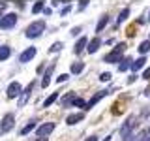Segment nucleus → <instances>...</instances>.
<instances>
[{"instance_id":"nucleus-1","label":"nucleus","mask_w":150,"mask_h":141,"mask_svg":"<svg viewBox=\"0 0 150 141\" xmlns=\"http://www.w3.org/2000/svg\"><path fill=\"white\" fill-rule=\"evenodd\" d=\"M45 30V21H34L32 25H28V28L25 30L26 38H30V40H34V38L41 36V32Z\"/></svg>"},{"instance_id":"nucleus-2","label":"nucleus","mask_w":150,"mask_h":141,"mask_svg":"<svg viewBox=\"0 0 150 141\" xmlns=\"http://www.w3.org/2000/svg\"><path fill=\"white\" fill-rule=\"evenodd\" d=\"M124 49H126V43L122 41V43H118L115 47V51H111L109 55H105V62H109V64H115V62H120L122 60V53H124Z\"/></svg>"},{"instance_id":"nucleus-3","label":"nucleus","mask_w":150,"mask_h":141,"mask_svg":"<svg viewBox=\"0 0 150 141\" xmlns=\"http://www.w3.org/2000/svg\"><path fill=\"white\" fill-rule=\"evenodd\" d=\"M17 25V13H6L4 17H0V28L2 30H9Z\"/></svg>"},{"instance_id":"nucleus-4","label":"nucleus","mask_w":150,"mask_h":141,"mask_svg":"<svg viewBox=\"0 0 150 141\" xmlns=\"http://www.w3.org/2000/svg\"><path fill=\"white\" fill-rule=\"evenodd\" d=\"M53 130H54V122H45V124H40L36 128V135L38 137H47Z\"/></svg>"},{"instance_id":"nucleus-5","label":"nucleus","mask_w":150,"mask_h":141,"mask_svg":"<svg viewBox=\"0 0 150 141\" xmlns=\"http://www.w3.org/2000/svg\"><path fill=\"white\" fill-rule=\"evenodd\" d=\"M13 124H15V117H13L11 113H8V115L2 119V124H0V132H2V134H8V132L13 128Z\"/></svg>"},{"instance_id":"nucleus-6","label":"nucleus","mask_w":150,"mask_h":141,"mask_svg":"<svg viewBox=\"0 0 150 141\" xmlns=\"http://www.w3.org/2000/svg\"><path fill=\"white\" fill-rule=\"evenodd\" d=\"M21 92H23V87H21V83H17V81H13V83H9V87H8V98H17V96H21Z\"/></svg>"},{"instance_id":"nucleus-7","label":"nucleus","mask_w":150,"mask_h":141,"mask_svg":"<svg viewBox=\"0 0 150 141\" xmlns=\"http://www.w3.org/2000/svg\"><path fill=\"white\" fill-rule=\"evenodd\" d=\"M36 53H38V51H36V47H26V49L23 51L21 55H19V62H23V64H25V62H28V60H32V58L36 56Z\"/></svg>"},{"instance_id":"nucleus-8","label":"nucleus","mask_w":150,"mask_h":141,"mask_svg":"<svg viewBox=\"0 0 150 141\" xmlns=\"http://www.w3.org/2000/svg\"><path fill=\"white\" fill-rule=\"evenodd\" d=\"M32 88H34V81L32 83H28V87L25 88V90L21 92V96H19V107H23L25 103L28 102V98H30V92H32Z\"/></svg>"},{"instance_id":"nucleus-9","label":"nucleus","mask_w":150,"mask_h":141,"mask_svg":"<svg viewBox=\"0 0 150 141\" xmlns=\"http://www.w3.org/2000/svg\"><path fill=\"white\" fill-rule=\"evenodd\" d=\"M133 126H135V117H129V119L124 122V126H122V130H120V134H122V139H124L126 135H129V134H131V130H133Z\"/></svg>"},{"instance_id":"nucleus-10","label":"nucleus","mask_w":150,"mask_h":141,"mask_svg":"<svg viewBox=\"0 0 150 141\" xmlns=\"http://www.w3.org/2000/svg\"><path fill=\"white\" fill-rule=\"evenodd\" d=\"M107 92H109V90H100V92H98V94H94V96L90 98V100L86 102V109H92V107L96 105V103L100 102V100H101L103 96H107Z\"/></svg>"},{"instance_id":"nucleus-11","label":"nucleus","mask_w":150,"mask_h":141,"mask_svg":"<svg viewBox=\"0 0 150 141\" xmlns=\"http://www.w3.org/2000/svg\"><path fill=\"white\" fill-rule=\"evenodd\" d=\"M100 45H101V40H100V38H94V40H90V41H88V45H86V51H88L90 55H94L98 49H100Z\"/></svg>"},{"instance_id":"nucleus-12","label":"nucleus","mask_w":150,"mask_h":141,"mask_svg":"<svg viewBox=\"0 0 150 141\" xmlns=\"http://www.w3.org/2000/svg\"><path fill=\"white\" fill-rule=\"evenodd\" d=\"M53 70H54V66H49V68L45 70L43 79H41V87H43V88L49 87V83H51V75H53Z\"/></svg>"},{"instance_id":"nucleus-13","label":"nucleus","mask_w":150,"mask_h":141,"mask_svg":"<svg viewBox=\"0 0 150 141\" xmlns=\"http://www.w3.org/2000/svg\"><path fill=\"white\" fill-rule=\"evenodd\" d=\"M86 45H88V40H86V36H83V38H79V40H77V43H75L73 51L79 55V53H83V49H84Z\"/></svg>"},{"instance_id":"nucleus-14","label":"nucleus","mask_w":150,"mask_h":141,"mask_svg":"<svg viewBox=\"0 0 150 141\" xmlns=\"http://www.w3.org/2000/svg\"><path fill=\"white\" fill-rule=\"evenodd\" d=\"M83 119H84L83 113H73V115H69L68 119H66V122H68V124H77V122H81Z\"/></svg>"},{"instance_id":"nucleus-15","label":"nucleus","mask_w":150,"mask_h":141,"mask_svg":"<svg viewBox=\"0 0 150 141\" xmlns=\"http://www.w3.org/2000/svg\"><path fill=\"white\" fill-rule=\"evenodd\" d=\"M144 62H146V56H141V58L133 60V62H131V70H133V72H137V70H141L144 66Z\"/></svg>"},{"instance_id":"nucleus-16","label":"nucleus","mask_w":150,"mask_h":141,"mask_svg":"<svg viewBox=\"0 0 150 141\" xmlns=\"http://www.w3.org/2000/svg\"><path fill=\"white\" fill-rule=\"evenodd\" d=\"M107 23H109V15H103L100 21H98V25H96V32H101L103 28H105Z\"/></svg>"},{"instance_id":"nucleus-17","label":"nucleus","mask_w":150,"mask_h":141,"mask_svg":"<svg viewBox=\"0 0 150 141\" xmlns=\"http://www.w3.org/2000/svg\"><path fill=\"white\" fill-rule=\"evenodd\" d=\"M9 55H11V49H9L8 45H2V47H0V60L9 58Z\"/></svg>"},{"instance_id":"nucleus-18","label":"nucleus","mask_w":150,"mask_h":141,"mask_svg":"<svg viewBox=\"0 0 150 141\" xmlns=\"http://www.w3.org/2000/svg\"><path fill=\"white\" fill-rule=\"evenodd\" d=\"M56 100H58V92H53V94H51V96H49V98H47V100L43 102V107H51V105H53V103H54Z\"/></svg>"},{"instance_id":"nucleus-19","label":"nucleus","mask_w":150,"mask_h":141,"mask_svg":"<svg viewBox=\"0 0 150 141\" xmlns=\"http://www.w3.org/2000/svg\"><path fill=\"white\" fill-rule=\"evenodd\" d=\"M128 15H129V8H124L120 11V15H118V19H116V25H120V23H124L126 19H128Z\"/></svg>"},{"instance_id":"nucleus-20","label":"nucleus","mask_w":150,"mask_h":141,"mask_svg":"<svg viewBox=\"0 0 150 141\" xmlns=\"http://www.w3.org/2000/svg\"><path fill=\"white\" fill-rule=\"evenodd\" d=\"M148 51H150V40H144L143 43L139 45V53H141V55H146Z\"/></svg>"},{"instance_id":"nucleus-21","label":"nucleus","mask_w":150,"mask_h":141,"mask_svg":"<svg viewBox=\"0 0 150 141\" xmlns=\"http://www.w3.org/2000/svg\"><path fill=\"white\" fill-rule=\"evenodd\" d=\"M84 68V62H73L71 64V73H81Z\"/></svg>"},{"instance_id":"nucleus-22","label":"nucleus","mask_w":150,"mask_h":141,"mask_svg":"<svg viewBox=\"0 0 150 141\" xmlns=\"http://www.w3.org/2000/svg\"><path fill=\"white\" fill-rule=\"evenodd\" d=\"M120 62H122V64L118 66V70H120V72H126V70H128V68H129V64H131V62H133V60H131V58H122V60H120Z\"/></svg>"},{"instance_id":"nucleus-23","label":"nucleus","mask_w":150,"mask_h":141,"mask_svg":"<svg viewBox=\"0 0 150 141\" xmlns=\"http://www.w3.org/2000/svg\"><path fill=\"white\" fill-rule=\"evenodd\" d=\"M71 105H75V107H84V109H86V102L81 100V98H77V96L71 100Z\"/></svg>"},{"instance_id":"nucleus-24","label":"nucleus","mask_w":150,"mask_h":141,"mask_svg":"<svg viewBox=\"0 0 150 141\" xmlns=\"http://www.w3.org/2000/svg\"><path fill=\"white\" fill-rule=\"evenodd\" d=\"M34 126H36V120H32V122H28V124L25 126V128H23V130H21V135H26V134H28V132H32V130H34Z\"/></svg>"},{"instance_id":"nucleus-25","label":"nucleus","mask_w":150,"mask_h":141,"mask_svg":"<svg viewBox=\"0 0 150 141\" xmlns=\"http://www.w3.org/2000/svg\"><path fill=\"white\" fill-rule=\"evenodd\" d=\"M43 9H45V4H43V2L40 0V2H36V4H34V8H32V11H34V13H40V11H43Z\"/></svg>"},{"instance_id":"nucleus-26","label":"nucleus","mask_w":150,"mask_h":141,"mask_svg":"<svg viewBox=\"0 0 150 141\" xmlns=\"http://www.w3.org/2000/svg\"><path fill=\"white\" fill-rule=\"evenodd\" d=\"M60 49H62V41H56V43H53L49 47V53H58Z\"/></svg>"},{"instance_id":"nucleus-27","label":"nucleus","mask_w":150,"mask_h":141,"mask_svg":"<svg viewBox=\"0 0 150 141\" xmlns=\"http://www.w3.org/2000/svg\"><path fill=\"white\" fill-rule=\"evenodd\" d=\"M73 98H75V94H68V96H64L62 98V105H68V103L71 105V100H73Z\"/></svg>"},{"instance_id":"nucleus-28","label":"nucleus","mask_w":150,"mask_h":141,"mask_svg":"<svg viewBox=\"0 0 150 141\" xmlns=\"http://www.w3.org/2000/svg\"><path fill=\"white\" fill-rule=\"evenodd\" d=\"M137 141H150V130L143 132V134H141V137H139Z\"/></svg>"},{"instance_id":"nucleus-29","label":"nucleus","mask_w":150,"mask_h":141,"mask_svg":"<svg viewBox=\"0 0 150 141\" xmlns=\"http://www.w3.org/2000/svg\"><path fill=\"white\" fill-rule=\"evenodd\" d=\"M109 79H111V73H109V72H103V73L100 75V81H103V83H107Z\"/></svg>"},{"instance_id":"nucleus-30","label":"nucleus","mask_w":150,"mask_h":141,"mask_svg":"<svg viewBox=\"0 0 150 141\" xmlns=\"http://www.w3.org/2000/svg\"><path fill=\"white\" fill-rule=\"evenodd\" d=\"M68 79H69V75L68 73H62V75H58V79H56V81H58V83H64V81H68Z\"/></svg>"},{"instance_id":"nucleus-31","label":"nucleus","mask_w":150,"mask_h":141,"mask_svg":"<svg viewBox=\"0 0 150 141\" xmlns=\"http://www.w3.org/2000/svg\"><path fill=\"white\" fill-rule=\"evenodd\" d=\"M69 11H71V6H64V8H62V11H60V15L64 17V15H68Z\"/></svg>"},{"instance_id":"nucleus-32","label":"nucleus","mask_w":150,"mask_h":141,"mask_svg":"<svg viewBox=\"0 0 150 141\" xmlns=\"http://www.w3.org/2000/svg\"><path fill=\"white\" fill-rule=\"evenodd\" d=\"M86 6H88V0H83V2L79 4V9H84V8H86Z\"/></svg>"},{"instance_id":"nucleus-33","label":"nucleus","mask_w":150,"mask_h":141,"mask_svg":"<svg viewBox=\"0 0 150 141\" xmlns=\"http://www.w3.org/2000/svg\"><path fill=\"white\" fill-rule=\"evenodd\" d=\"M143 77H144V79H150V68H146V70H144V73H143Z\"/></svg>"},{"instance_id":"nucleus-34","label":"nucleus","mask_w":150,"mask_h":141,"mask_svg":"<svg viewBox=\"0 0 150 141\" xmlns=\"http://www.w3.org/2000/svg\"><path fill=\"white\" fill-rule=\"evenodd\" d=\"M79 32H81V28H79V26H75L73 30H71V34H73V36H79Z\"/></svg>"},{"instance_id":"nucleus-35","label":"nucleus","mask_w":150,"mask_h":141,"mask_svg":"<svg viewBox=\"0 0 150 141\" xmlns=\"http://www.w3.org/2000/svg\"><path fill=\"white\" fill-rule=\"evenodd\" d=\"M6 8H8V4H6V2H0V13H2Z\"/></svg>"},{"instance_id":"nucleus-36","label":"nucleus","mask_w":150,"mask_h":141,"mask_svg":"<svg viewBox=\"0 0 150 141\" xmlns=\"http://www.w3.org/2000/svg\"><path fill=\"white\" fill-rule=\"evenodd\" d=\"M84 141H98V137H96V135H90V137H86Z\"/></svg>"},{"instance_id":"nucleus-37","label":"nucleus","mask_w":150,"mask_h":141,"mask_svg":"<svg viewBox=\"0 0 150 141\" xmlns=\"http://www.w3.org/2000/svg\"><path fill=\"white\" fill-rule=\"evenodd\" d=\"M34 141H47V137H38V139H34Z\"/></svg>"},{"instance_id":"nucleus-38","label":"nucleus","mask_w":150,"mask_h":141,"mask_svg":"<svg viewBox=\"0 0 150 141\" xmlns=\"http://www.w3.org/2000/svg\"><path fill=\"white\" fill-rule=\"evenodd\" d=\"M148 21H150V13H148Z\"/></svg>"}]
</instances>
